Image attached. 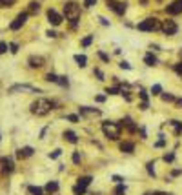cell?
I'll use <instances>...</instances> for the list:
<instances>
[{"mask_svg":"<svg viewBox=\"0 0 182 195\" xmlns=\"http://www.w3.org/2000/svg\"><path fill=\"white\" fill-rule=\"evenodd\" d=\"M75 62L78 64L80 68H84L86 64H87V57H86V55H75Z\"/></svg>","mask_w":182,"mask_h":195,"instance_id":"obj_17","label":"cell"},{"mask_svg":"<svg viewBox=\"0 0 182 195\" xmlns=\"http://www.w3.org/2000/svg\"><path fill=\"white\" fill-rule=\"evenodd\" d=\"M140 31H155V29H160V24H158L157 18H146L136 26Z\"/></svg>","mask_w":182,"mask_h":195,"instance_id":"obj_4","label":"cell"},{"mask_svg":"<svg viewBox=\"0 0 182 195\" xmlns=\"http://www.w3.org/2000/svg\"><path fill=\"white\" fill-rule=\"evenodd\" d=\"M98 57H100V58H102L104 62H109V57H107L106 53H102V51H98Z\"/></svg>","mask_w":182,"mask_h":195,"instance_id":"obj_42","label":"cell"},{"mask_svg":"<svg viewBox=\"0 0 182 195\" xmlns=\"http://www.w3.org/2000/svg\"><path fill=\"white\" fill-rule=\"evenodd\" d=\"M95 4H97V0H84V6L86 7H93Z\"/></svg>","mask_w":182,"mask_h":195,"instance_id":"obj_33","label":"cell"},{"mask_svg":"<svg viewBox=\"0 0 182 195\" xmlns=\"http://www.w3.org/2000/svg\"><path fill=\"white\" fill-rule=\"evenodd\" d=\"M160 97H162V100H166V102H168V100H169V102H171V100H175V97H173V95H169V93H160Z\"/></svg>","mask_w":182,"mask_h":195,"instance_id":"obj_31","label":"cell"},{"mask_svg":"<svg viewBox=\"0 0 182 195\" xmlns=\"http://www.w3.org/2000/svg\"><path fill=\"white\" fill-rule=\"evenodd\" d=\"M120 68H122V69H131V64L126 62V60H122V62H120Z\"/></svg>","mask_w":182,"mask_h":195,"instance_id":"obj_35","label":"cell"},{"mask_svg":"<svg viewBox=\"0 0 182 195\" xmlns=\"http://www.w3.org/2000/svg\"><path fill=\"white\" fill-rule=\"evenodd\" d=\"M102 129H104V133H106V137H107V139L117 140V139L120 137V129H122V126H120V124H117V122L106 120V122L102 124Z\"/></svg>","mask_w":182,"mask_h":195,"instance_id":"obj_3","label":"cell"},{"mask_svg":"<svg viewBox=\"0 0 182 195\" xmlns=\"http://www.w3.org/2000/svg\"><path fill=\"white\" fill-rule=\"evenodd\" d=\"M100 22H102V24H104V26H109V22H107V20H106V18H104V16H100Z\"/></svg>","mask_w":182,"mask_h":195,"instance_id":"obj_49","label":"cell"},{"mask_svg":"<svg viewBox=\"0 0 182 195\" xmlns=\"http://www.w3.org/2000/svg\"><path fill=\"white\" fill-rule=\"evenodd\" d=\"M166 13H169V15H178V13H182V0H175V2H171V4L166 7Z\"/></svg>","mask_w":182,"mask_h":195,"instance_id":"obj_9","label":"cell"},{"mask_svg":"<svg viewBox=\"0 0 182 195\" xmlns=\"http://www.w3.org/2000/svg\"><path fill=\"white\" fill-rule=\"evenodd\" d=\"M140 99H142V100H148V93H146V91H144V90H142V91H140Z\"/></svg>","mask_w":182,"mask_h":195,"instance_id":"obj_46","label":"cell"},{"mask_svg":"<svg viewBox=\"0 0 182 195\" xmlns=\"http://www.w3.org/2000/svg\"><path fill=\"white\" fill-rule=\"evenodd\" d=\"M28 190H29V193H31V195H44V190H42V188H38V186H29Z\"/></svg>","mask_w":182,"mask_h":195,"instance_id":"obj_20","label":"cell"},{"mask_svg":"<svg viewBox=\"0 0 182 195\" xmlns=\"http://www.w3.org/2000/svg\"><path fill=\"white\" fill-rule=\"evenodd\" d=\"M93 73H95V75H97V77H98V80H104V73H102V71H100V69H95V71H93Z\"/></svg>","mask_w":182,"mask_h":195,"instance_id":"obj_43","label":"cell"},{"mask_svg":"<svg viewBox=\"0 0 182 195\" xmlns=\"http://www.w3.org/2000/svg\"><path fill=\"white\" fill-rule=\"evenodd\" d=\"M26 20H28V13H20V15L15 18V22H11V26H9V28H11L13 31H16V29H20L22 26L26 24Z\"/></svg>","mask_w":182,"mask_h":195,"instance_id":"obj_6","label":"cell"},{"mask_svg":"<svg viewBox=\"0 0 182 195\" xmlns=\"http://www.w3.org/2000/svg\"><path fill=\"white\" fill-rule=\"evenodd\" d=\"M29 66L31 68H42L44 66V58L42 57H29Z\"/></svg>","mask_w":182,"mask_h":195,"instance_id":"obj_11","label":"cell"},{"mask_svg":"<svg viewBox=\"0 0 182 195\" xmlns=\"http://www.w3.org/2000/svg\"><path fill=\"white\" fill-rule=\"evenodd\" d=\"M46 80H49V82H57L58 77H57L55 73H48V75H46Z\"/></svg>","mask_w":182,"mask_h":195,"instance_id":"obj_30","label":"cell"},{"mask_svg":"<svg viewBox=\"0 0 182 195\" xmlns=\"http://www.w3.org/2000/svg\"><path fill=\"white\" fill-rule=\"evenodd\" d=\"M175 71H177L178 75H182V62H178V64H175Z\"/></svg>","mask_w":182,"mask_h":195,"instance_id":"obj_39","label":"cell"},{"mask_svg":"<svg viewBox=\"0 0 182 195\" xmlns=\"http://www.w3.org/2000/svg\"><path fill=\"white\" fill-rule=\"evenodd\" d=\"M180 173H182V170H173V173H171V175H173V177H178Z\"/></svg>","mask_w":182,"mask_h":195,"instance_id":"obj_47","label":"cell"},{"mask_svg":"<svg viewBox=\"0 0 182 195\" xmlns=\"http://www.w3.org/2000/svg\"><path fill=\"white\" fill-rule=\"evenodd\" d=\"M57 84H60V86H64V88H67V77H58V80H57Z\"/></svg>","mask_w":182,"mask_h":195,"instance_id":"obj_27","label":"cell"},{"mask_svg":"<svg viewBox=\"0 0 182 195\" xmlns=\"http://www.w3.org/2000/svg\"><path fill=\"white\" fill-rule=\"evenodd\" d=\"M71 159H73V162H75V164H78V162H80V153H73V157H71Z\"/></svg>","mask_w":182,"mask_h":195,"instance_id":"obj_44","label":"cell"},{"mask_svg":"<svg viewBox=\"0 0 182 195\" xmlns=\"http://www.w3.org/2000/svg\"><path fill=\"white\" fill-rule=\"evenodd\" d=\"M7 51V44L6 42H0V53H6Z\"/></svg>","mask_w":182,"mask_h":195,"instance_id":"obj_40","label":"cell"},{"mask_svg":"<svg viewBox=\"0 0 182 195\" xmlns=\"http://www.w3.org/2000/svg\"><path fill=\"white\" fill-rule=\"evenodd\" d=\"M164 161H166V162H173V161H175V153H166V155H164Z\"/></svg>","mask_w":182,"mask_h":195,"instance_id":"obj_32","label":"cell"},{"mask_svg":"<svg viewBox=\"0 0 182 195\" xmlns=\"http://www.w3.org/2000/svg\"><path fill=\"white\" fill-rule=\"evenodd\" d=\"M124 193H126V186L124 184H119L115 188V195H124Z\"/></svg>","mask_w":182,"mask_h":195,"instance_id":"obj_24","label":"cell"},{"mask_svg":"<svg viewBox=\"0 0 182 195\" xmlns=\"http://www.w3.org/2000/svg\"><path fill=\"white\" fill-rule=\"evenodd\" d=\"M160 29H162L166 35H175L178 28H177V24L173 22V20H164V24L160 26Z\"/></svg>","mask_w":182,"mask_h":195,"instance_id":"obj_8","label":"cell"},{"mask_svg":"<svg viewBox=\"0 0 182 195\" xmlns=\"http://www.w3.org/2000/svg\"><path fill=\"white\" fill-rule=\"evenodd\" d=\"M2 170H4L6 173H11V171L15 170L13 161H11V159H2Z\"/></svg>","mask_w":182,"mask_h":195,"instance_id":"obj_12","label":"cell"},{"mask_svg":"<svg viewBox=\"0 0 182 195\" xmlns=\"http://www.w3.org/2000/svg\"><path fill=\"white\" fill-rule=\"evenodd\" d=\"M73 193H75V195H84V193H86V188H84V186H78V184H77V186L73 188Z\"/></svg>","mask_w":182,"mask_h":195,"instance_id":"obj_22","label":"cell"},{"mask_svg":"<svg viewBox=\"0 0 182 195\" xmlns=\"http://www.w3.org/2000/svg\"><path fill=\"white\" fill-rule=\"evenodd\" d=\"M106 4L109 9H113L117 15H124L126 9H128V4L126 2H115V0H106Z\"/></svg>","mask_w":182,"mask_h":195,"instance_id":"obj_5","label":"cell"},{"mask_svg":"<svg viewBox=\"0 0 182 195\" xmlns=\"http://www.w3.org/2000/svg\"><path fill=\"white\" fill-rule=\"evenodd\" d=\"M113 181H115V182H119V184H122V182H124V179H122L120 175H113Z\"/></svg>","mask_w":182,"mask_h":195,"instance_id":"obj_45","label":"cell"},{"mask_svg":"<svg viewBox=\"0 0 182 195\" xmlns=\"http://www.w3.org/2000/svg\"><path fill=\"white\" fill-rule=\"evenodd\" d=\"M48 20H49L51 26H60L64 18H62V15H58L55 9H49V11H48Z\"/></svg>","mask_w":182,"mask_h":195,"instance_id":"obj_7","label":"cell"},{"mask_svg":"<svg viewBox=\"0 0 182 195\" xmlns=\"http://www.w3.org/2000/svg\"><path fill=\"white\" fill-rule=\"evenodd\" d=\"M29 9H31V11H33V13H37V11H38V9H40V4H38V2H35V0H33V2H31V4H29Z\"/></svg>","mask_w":182,"mask_h":195,"instance_id":"obj_28","label":"cell"},{"mask_svg":"<svg viewBox=\"0 0 182 195\" xmlns=\"http://www.w3.org/2000/svg\"><path fill=\"white\" fill-rule=\"evenodd\" d=\"M46 35H48L49 38H57V37H58V33H57V31H53V29H49V31L46 33Z\"/></svg>","mask_w":182,"mask_h":195,"instance_id":"obj_38","label":"cell"},{"mask_svg":"<svg viewBox=\"0 0 182 195\" xmlns=\"http://www.w3.org/2000/svg\"><path fill=\"white\" fill-rule=\"evenodd\" d=\"M66 119L69 120V122H78V115H67Z\"/></svg>","mask_w":182,"mask_h":195,"instance_id":"obj_37","label":"cell"},{"mask_svg":"<svg viewBox=\"0 0 182 195\" xmlns=\"http://www.w3.org/2000/svg\"><path fill=\"white\" fill-rule=\"evenodd\" d=\"M144 62L148 64V66H157V64H158V60H157V57H153L151 53H148V55L144 57Z\"/></svg>","mask_w":182,"mask_h":195,"instance_id":"obj_16","label":"cell"},{"mask_svg":"<svg viewBox=\"0 0 182 195\" xmlns=\"http://www.w3.org/2000/svg\"><path fill=\"white\" fill-rule=\"evenodd\" d=\"M120 151H124V153H133V151H135V144L133 142H122L120 144Z\"/></svg>","mask_w":182,"mask_h":195,"instance_id":"obj_15","label":"cell"},{"mask_svg":"<svg viewBox=\"0 0 182 195\" xmlns=\"http://www.w3.org/2000/svg\"><path fill=\"white\" fill-rule=\"evenodd\" d=\"M64 139H66V140H69L71 144H77V142H78V137L75 135V131H71V129L64 131Z\"/></svg>","mask_w":182,"mask_h":195,"instance_id":"obj_14","label":"cell"},{"mask_svg":"<svg viewBox=\"0 0 182 195\" xmlns=\"http://www.w3.org/2000/svg\"><path fill=\"white\" fill-rule=\"evenodd\" d=\"M9 48H11V49H9L11 53H16V51H18V44H16V42H13V44H11Z\"/></svg>","mask_w":182,"mask_h":195,"instance_id":"obj_41","label":"cell"},{"mask_svg":"<svg viewBox=\"0 0 182 195\" xmlns=\"http://www.w3.org/2000/svg\"><path fill=\"white\" fill-rule=\"evenodd\" d=\"M91 181H93V177H89V175H86V177H78V186H87Z\"/></svg>","mask_w":182,"mask_h":195,"instance_id":"obj_19","label":"cell"},{"mask_svg":"<svg viewBox=\"0 0 182 195\" xmlns=\"http://www.w3.org/2000/svg\"><path fill=\"white\" fill-rule=\"evenodd\" d=\"M46 190H48L49 193H53V191H58V182H57V181H51V182H48V184H46Z\"/></svg>","mask_w":182,"mask_h":195,"instance_id":"obj_18","label":"cell"},{"mask_svg":"<svg viewBox=\"0 0 182 195\" xmlns=\"http://www.w3.org/2000/svg\"><path fill=\"white\" fill-rule=\"evenodd\" d=\"M15 4V0H0V7H9Z\"/></svg>","mask_w":182,"mask_h":195,"instance_id":"obj_26","label":"cell"},{"mask_svg":"<svg viewBox=\"0 0 182 195\" xmlns=\"http://www.w3.org/2000/svg\"><path fill=\"white\" fill-rule=\"evenodd\" d=\"M169 124H171V126H175V135H178V133L182 131V122H178V120H171Z\"/></svg>","mask_w":182,"mask_h":195,"instance_id":"obj_21","label":"cell"},{"mask_svg":"<svg viewBox=\"0 0 182 195\" xmlns=\"http://www.w3.org/2000/svg\"><path fill=\"white\" fill-rule=\"evenodd\" d=\"M146 170H148V173H149L151 177L157 175V173H155V168H153V162H148V164H146Z\"/></svg>","mask_w":182,"mask_h":195,"instance_id":"obj_25","label":"cell"},{"mask_svg":"<svg viewBox=\"0 0 182 195\" xmlns=\"http://www.w3.org/2000/svg\"><path fill=\"white\" fill-rule=\"evenodd\" d=\"M91 42H93V35H89V37H86V38H82V46H89Z\"/></svg>","mask_w":182,"mask_h":195,"instance_id":"obj_29","label":"cell"},{"mask_svg":"<svg viewBox=\"0 0 182 195\" xmlns=\"http://www.w3.org/2000/svg\"><path fill=\"white\" fill-rule=\"evenodd\" d=\"M106 93H107V95H117V93H119V88H117V86H115V88H107Z\"/></svg>","mask_w":182,"mask_h":195,"instance_id":"obj_34","label":"cell"},{"mask_svg":"<svg viewBox=\"0 0 182 195\" xmlns=\"http://www.w3.org/2000/svg\"><path fill=\"white\" fill-rule=\"evenodd\" d=\"M51 108H53V102L48 100V99H38L31 104V111L38 117H44V115H48L51 111Z\"/></svg>","mask_w":182,"mask_h":195,"instance_id":"obj_1","label":"cell"},{"mask_svg":"<svg viewBox=\"0 0 182 195\" xmlns=\"http://www.w3.org/2000/svg\"><path fill=\"white\" fill-rule=\"evenodd\" d=\"M104 100H106V97H104V95H98V97H97V102H104Z\"/></svg>","mask_w":182,"mask_h":195,"instance_id":"obj_48","label":"cell"},{"mask_svg":"<svg viewBox=\"0 0 182 195\" xmlns=\"http://www.w3.org/2000/svg\"><path fill=\"white\" fill-rule=\"evenodd\" d=\"M64 13H66V18L71 22V28H77V20L80 18V6L77 2H67L64 6Z\"/></svg>","mask_w":182,"mask_h":195,"instance_id":"obj_2","label":"cell"},{"mask_svg":"<svg viewBox=\"0 0 182 195\" xmlns=\"http://www.w3.org/2000/svg\"><path fill=\"white\" fill-rule=\"evenodd\" d=\"M33 155V148L31 146H26V148H20L16 151V157L18 159H26V157H31Z\"/></svg>","mask_w":182,"mask_h":195,"instance_id":"obj_10","label":"cell"},{"mask_svg":"<svg viewBox=\"0 0 182 195\" xmlns=\"http://www.w3.org/2000/svg\"><path fill=\"white\" fill-rule=\"evenodd\" d=\"M151 93H153V95H160V93H162V86H160V84H155L153 88H151Z\"/></svg>","mask_w":182,"mask_h":195,"instance_id":"obj_23","label":"cell"},{"mask_svg":"<svg viewBox=\"0 0 182 195\" xmlns=\"http://www.w3.org/2000/svg\"><path fill=\"white\" fill-rule=\"evenodd\" d=\"M60 153H62V149H55L53 153H49V159H57V157H58Z\"/></svg>","mask_w":182,"mask_h":195,"instance_id":"obj_36","label":"cell"},{"mask_svg":"<svg viewBox=\"0 0 182 195\" xmlns=\"http://www.w3.org/2000/svg\"><path fill=\"white\" fill-rule=\"evenodd\" d=\"M120 126H126L131 133H135V131H136V126L133 124V119H131V117H126V119L122 120V124H120Z\"/></svg>","mask_w":182,"mask_h":195,"instance_id":"obj_13","label":"cell"}]
</instances>
